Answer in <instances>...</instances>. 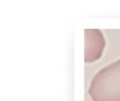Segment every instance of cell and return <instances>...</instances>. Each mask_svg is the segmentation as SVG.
<instances>
[{
  "instance_id": "6da1fadb",
  "label": "cell",
  "mask_w": 120,
  "mask_h": 101,
  "mask_svg": "<svg viewBox=\"0 0 120 101\" xmlns=\"http://www.w3.org/2000/svg\"><path fill=\"white\" fill-rule=\"evenodd\" d=\"M88 93L93 101H120V59L95 75Z\"/></svg>"
},
{
  "instance_id": "7a4b0ae2",
  "label": "cell",
  "mask_w": 120,
  "mask_h": 101,
  "mask_svg": "<svg viewBox=\"0 0 120 101\" xmlns=\"http://www.w3.org/2000/svg\"><path fill=\"white\" fill-rule=\"evenodd\" d=\"M105 46L103 34L99 30H85V63H93L101 57Z\"/></svg>"
}]
</instances>
